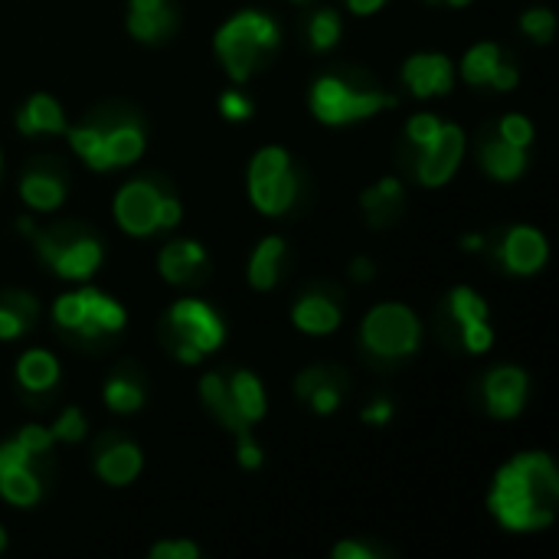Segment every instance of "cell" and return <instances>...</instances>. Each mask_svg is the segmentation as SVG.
I'll use <instances>...</instances> for the list:
<instances>
[{"label": "cell", "mask_w": 559, "mask_h": 559, "mask_svg": "<svg viewBox=\"0 0 559 559\" xmlns=\"http://www.w3.org/2000/svg\"><path fill=\"white\" fill-rule=\"evenodd\" d=\"M557 508L559 472L547 452H521L495 475L488 511L504 531H544L554 524Z\"/></svg>", "instance_id": "1"}, {"label": "cell", "mask_w": 559, "mask_h": 559, "mask_svg": "<svg viewBox=\"0 0 559 559\" xmlns=\"http://www.w3.org/2000/svg\"><path fill=\"white\" fill-rule=\"evenodd\" d=\"M66 138H69V147L82 157V164L98 174L115 170V167H131L134 160H141L147 147L141 115L124 111V108L95 111L92 118L72 128L66 124Z\"/></svg>", "instance_id": "2"}, {"label": "cell", "mask_w": 559, "mask_h": 559, "mask_svg": "<svg viewBox=\"0 0 559 559\" xmlns=\"http://www.w3.org/2000/svg\"><path fill=\"white\" fill-rule=\"evenodd\" d=\"M278 23L262 10H239L216 29V56L233 82L252 79L278 49Z\"/></svg>", "instance_id": "3"}, {"label": "cell", "mask_w": 559, "mask_h": 559, "mask_svg": "<svg viewBox=\"0 0 559 559\" xmlns=\"http://www.w3.org/2000/svg\"><path fill=\"white\" fill-rule=\"evenodd\" d=\"M311 111L321 124L341 128V124H357L383 108H393L396 98L386 95L380 85H364L354 75L344 72H324L311 85Z\"/></svg>", "instance_id": "4"}, {"label": "cell", "mask_w": 559, "mask_h": 559, "mask_svg": "<svg viewBox=\"0 0 559 559\" xmlns=\"http://www.w3.org/2000/svg\"><path fill=\"white\" fill-rule=\"evenodd\" d=\"M52 321L59 334H66L75 344H102L124 331L128 314L111 295L98 288H79L52 301Z\"/></svg>", "instance_id": "5"}, {"label": "cell", "mask_w": 559, "mask_h": 559, "mask_svg": "<svg viewBox=\"0 0 559 559\" xmlns=\"http://www.w3.org/2000/svg\"><path fill=\"white\" fill-rule=\"evenodd\" d=\"M29 239H33L39 259L59 278H69V282H88L105 259L98 236L79 223H56L49 229H33Z\"/></svg>", "instance_id": "6"}, {"label": "cell", "mask_w": 559, "mask_h": 559, "mask_svg": "<svg viewBox=\"0 0 559 559\" xmlns=\"http://www.w3.org/2000/svg\"><path fill=\"white\" fill-rule=\"evenodd\" d=\"M164 328H167L174 357L183 364H200V357L219 350V344L226 341L223 318L200 298H180L167 311Z\"/></svg>", "instance_id": "7"}, {"label": "cell", "mask_w": 559, "mask_h": 559, "mask_svg": "<svg viewBox=\"0 0 559 559\" xmlns=\"http://www.w3.org/2000/svg\"><path fill=\"white\" fill-rule=\"evenodd\" d=\"M249 200L265 216H282L298 200V177L285 147H262L249 160Z\"/></svg>", "instance_id": "8"}, {"label": "cell", "mask_w": 559, "mask_h": 559, "mask_svg": "<svg viewBox=\"0 0 559 559\" xmlns=\"http://www.w3.org/2000/svg\"><path fill=\"white\" fill-rule=\"evenodd\" d=\"M360 341L364 347L380 357V360H403L419 350L423 341V324L406 305H377L364 324H360Z\"/></svg>", "instance_id": "9"}, {"label": "cell", "mask_w": 559, "mask_h": 559, "mask_svg": "<svg viewBox=\"0 0 559 559\" xmlns=\"http://www.w3.org/2000/svg\"><path fill=\"white\" fill-rule=\"evenodd\" d=\"M46 455H33L16 439L0 445V498L13 508H33L43 498L39 462Z\"/></svg>", "instance_id": "10"}, {"label": "cell", "mask_w": 559, "mask_h": 559, "mask_svg": "<svg viewBox=\"0 0 559 559\" xmlns=\"http://www.w3.org/2000/svg\"><path fill=\"white\" fill-rule=\"evenodd\" d=\"M462 157H465V131L459 124L442 121V131L413 154V174L423 187H445L455 177Z\"/></svg>", "instance_id": "11"}, {"label": "cell", "mask_w": 559, "mask_h": 559, "mask_svg": "<svg viewBox=\"0 0 559 559\" xmlns=\"http://www.w3.org/2000/svg\"><path fill=\"white\" fill-rule=\"evenodd\" d=\"M167 190H160L154 180L141 177L124 183L115 193V219L128 236H151L157 233V213H160V200Z\"/></svg>", "instance_id": "12"}, {"label": "cell", "mask_w": 559, "mask_h": 559, "mask_svg": "<svg viewBox=\"0 0 559 559\" xmlns=\"http://www.w3.org/2000/svg\"><path fill=\"white\" fill-rule=\"evenodd\" d=\"M449 311H452V321L459 324V334H462V344L468 354L491 350L495 331L488 324V305L475 288H468V285L452 288L449 292Z\"/></svg>", "instance_id": "13"}, {"label": "cell", "mask_w": 559, "mask_h": 559, "mask_svg": "<svg viewBox=\"0 0 559 559\" xmlns=\"http://www.w3.org/2000/svg\"><path fill=\"white\" fill-rule=\"evenodd\" d=\"M20 197L36 213H52L66 203V174L56 160H33L20 174Z\"/></svg>", "instance_id": "14"}, {"label": "cell", "mask_w": 559, "mask_h": 559, "mask_svg": "<svg viewBox=\"0 0 559 559\" xmlns=\"http://www.w3.org/2000/svg\"><path fill=\"white\" fill-rule=\"evenodd\" d=\"M92 465H95V475H98L105 485H111V488H124V485H131V481L141 475V468H144V455H141V449H138L131 439L105 436V439L95 445V459H92Z\"/></svg>", "instance_id": "15"}, {"label": "cell", "mask_w": 559, "mask_h": 559, "mask_svg": "<svg viewBox=\"0 0 559 559\" xmlns=\"http://www.w3.org/2000/svg\"><path fill=\"white\" fill-rule=\"evenodd\" d=\"M547 239L534 226H514L498 246V262L511 275H537L547 265Z\"/></svg>", "instance_id": "16"}, {"label": "cell", "mask_w": 559, "mask_h": 559, "mask_svg": "<svg viewBox=\"0 0 559 559\" xmlns=\"http://www.w3.org/2000/svg\"><path fill=\"white\" fill-rule=\"evenodd\" d=\"M403 82L409 85V92L416 98H439L449 95L452 82H455V69L452 59L445 52H416L406 59L403 66Z\"/></svg>", "instance_id": "17"}, {"label": "cell", "mask_w": 559, "mask_h": 559, "mask_svg": "<svg viewBox=\"0 0 559 559\" xmlns=\"http://www.w3.org/2000/svg\"><path fill=\"white\" fill-rule=\"evenodd\" d=\"M527 373L521 367H495L485 377V406L495 419H514L527 403Z\"/></svg>", "instance_id": "18"}, {"label": "cell", "mask_w": 559, "mask_h": 559, "mask_svg": "<svg viewBox=\"0 0 559 559\" xmlns=\"http://www.w3.org/2000/svg\"><path fill=\"white\" fill-rule=\"evenodd\" d=\"M295 393L318 413V416H331L347 393V380L341 370L334 367H308L298 380H295Z\"/></svg>", "instance_id": "19"}, {"label": "cell", "mask_w": 559, "mask_h": 559, "mask_svg": "<svg viewBox=\"0 0 559 559\" xmlns=\"http://www.w3.org/2000/svg\"><path fill=\"white\" fill-rule=\"evenodd\" d=\"M206 265H210L206 249L200 242H193V239H174L157 255L160 278L170 282V285H193V282H200Z\"/></svg>", "instance_id": "20"}, {"label": "cell", "mask_w": 559, "mask_h": 559, "mask_svg": "<svg viewBox=\"0 0 559 559\" xmlns=\"http://www.w3.org/2000/svg\"><path fill=\"white\" fill-rule=\"evenodd\" d=\"M177 29L170 0H128V33L138 43H164Z\"/></svg>", "instance_id": "21"}, {"label": "cell", "mask_w": 559, "mask_h": 559, "mask_svg": "<svg viewBox=\"0 0 559 559\" xmlns=\"http://www.w3.org/2000/svg\"><path fill=\"white\" fill-rule=\"evenodd\" d=\"M341 318H344V311H341L337 298H328L324 292H308L292 308L295 328L305 331V334H314V337L334 334L341 328Z\"/></svg>", "instance_id": "22"}, {"label": "cell", "mask_w": 559, "mask_h": 559, "mask_svg": "<svg viewBox=\"0 0 559 559\" xmlns=\"http://www.w3.org/2000/svg\"><path fill=\"white\" fill-rule=\"evenodd\" d=\"M478 160L488 170V177H495V180H518L527 170V160L531 157H527V147H518V144L504 141L498 131H491L481 141Z\"/></svg>", "instance_id": "23"}, {"label": "cell", "mask_w": 559, "mask_h": 559, "mask_svg": "<svg viewBox=\"0 0 559 559\" xmlns=\"http://www.w3.org/2000/svg\"><path fill=\"white\" fill-rule=\"evenodd\" d=\"M16 131L29 134V138L33 134H62L66 131V111L52 95L36 92L16 111Z\"/></svg>", "instance_id": "24"}, {"label": "cell", "mask_w": 559, "mask_h": 559, "mask_svg": "<svg viewBox=\"0 0 559 559\" xmlns=\"http://www.w3.org/2000/svg\"><path fill=\"white\" fill-rule=\"evenodd\" d=\"M200 396H203L206 409L236 436V442L252 436V432H249V423L239 416V409H236V403H233V396H229V386H226V377H223V373H206V377L200 380Z\"/></svg>", "instance_id": "25"}, {"label": "cell", "mask_w": 559, "mask_h": 559, "mask_svg": "<svg viewBox=\"0 0 559 559\" xmlns=\"http://www.w3.org/2000/svg\"><path fill=\"white\" fill-rule=\"evenodd\" d=\"M39 318V301L29 292H0V341L23 337Z\"/></svg>", "instance_id": "26"}, {"label": "cell", "mask_w": 559, "mask_h": 559, "mask_svg": "<svg viewBox=\"0 0 559 559\" xmlns=\"http://www.w3.org/2000/svg\"><path fill=\"white\" fill-rule=\"evenodd\" d=\"M282 265H285V239H278V236H265L255 249H252V255H249V285L255 288V292H269V288H275L278 285V278H282Z\"/></svg>", "instance_id": "27"}, {"label": "cell", "mask_w": 559, "mask_h": 559, "mask_svg": "<svg viewBox=\"0 0 559 559\" xmlns=\"http://www.w3.org/2000/svg\"><path fill=\"white\" fill-rule=\"evenodd\" d=\"M360 203L370 216V226H390L406 206V190L396 177H383L360 197Z\"/></svg>", "instance_id": "28"}, {"label": "cell", "mask_w": 559, "mask_h": 559, "mask_svg": "<svg viewBox=\"0 0 559 559\" xmlns=\"http://www.w3.org/2000/svg\"><path fill=\"white\" fill-rule=\"evenodd\" d=\"M16 383L33 396L49 393L59 383V360L49 350H26L16 360Z\"/></svg>", "instance_id": "29"}, {"label": "cell", "mask_w": 559, "mask_h": 559, "mask_svg": "<svg viewBox=\"0 0 559 559\" xmlns=\"http://www.w3.org/2000/svg\"><path fill=\"white\" fill-rule=\"evenodd\" d=\"M102 396H105V406L111 413H118V416L138 413L144 406V396H147L144 393V377L134 373V370H118V373L108 377Z\"/></svg>", "instance_id": "30"}, {"label": "cell", "mask_w": 559, "mask_h": 559, "mask_svg": "<svg viewBox=\"0 0 559 559\" xmlns=\"http://www.w3.org/2000/svg\"><path fill=\"white\" fill-rule=\"evenodd\" d=\"M226 386H229V396H233V403H236L239 416H242L249 426H252V423H259V419L265 416L269 403H265V390H262V383H259V377H255V373H249V370H236L233 377H226Z\"/></svg>", "instance_id": "31"}, {"label": "cell", "mask_w": 559, "mask_h": 559, "mask_svg": "<svg viewBox=\"0 0 559 559\" xmlns=\"http://www.w3.org/2000/svg\"><path fill=\"white\" fill-rule=\"evenodd\" d=\"M501 46L498 43H478V46H472L468 52H465V59H462V79L468 82V85H475V88H481V85H488L491 82V75H495V69L501 66Z\"/></svg>", "instance_id": "32"}, {"label": "cell", "mask_w": 559, "mask_h": 559, "mask_svg": "<svg viewBox=\"0 0 559 559\" xmlns=\"http://www.w3.org/2000/svg\"><path fill=\"white\" fill-rule=\"evenodd\" d=\"M337 39H341V13L331 10V7L314 10V13L308 16V43H311V49L324 52V49H331Z\"/></svg>", "instance_id": "33"}, {"label": "cell", "mask_w": 559, "mask_h": 559, "mask_svg": "<svg viewBox=\"0 0 559 559\" xmlns=\"http://www.w3.org/2000/svg\"><path fill=\"white\" fill-rule=\"evenodd\" d=\"M521 29H524L534 43H550L554 33H557V13L547 10V7H531V10L521 16Z\"/></svg>", "instance_id": "34"}, {"label": "cell", "mask_w": 559, "mask_h": 559, "mask_svg": "<svg viewBox=\"0 0 559 559\" xmlns=\"http://www.w3.org/2000/svg\"><path fill=\"white\" fill-rule=\"evenodd\" d=\"M439 131H442V118H439V115H432V111L413 115V118L406 121V141H409L413 154H416L419 147H426Z\"/></svg>", "instance_id": "35"}, {"label": "cell", "mask_w": 559, "mask_h": 559, "mask_svg": "<svg viewBox=\"0 0 559 559\" xmlns=\"http://www.w3.org/2000/svg\"><path fill=\"white\" fill-rule=\"evenodd\" d=\"M49 432H52V439H56V442H82V439H85V432H88L85 413H82L79 406L62 409Z\"/></svg>", "instance_id": "36"}, {"label": "cell", "mask_w": 559, "mask_h": 559, "mask_svg": "<svg viewBox=\"0 0 559 559\" xmlns=\"http://www.w3.org/2000/svg\"><path fill=\"white\" fill-rule=\"evenodd\" d=\"M495 131H498L504 141L518 144V147H527V151H531V144H534V124H531L527 115H504V118L498 121Z\"/></svg>", "instance_id": "37"}, {"label": "cell", "mask_w": 559, "mask_h": 559, "mask_svg": "<svg viewBox=\"0 0 559 559\" xmlns=\"http://www.w3.org/2000/svg\"><path fill=\"white\" fill-rule=\"evenodd\" d=\"M252 98L246 95V92H239V88H226L223 95H219V115L226 118V121H249L252 118Z\"/></svg>", "instance_id": "38"}, {"label": "cell", "mask_w": 559, "mask_h": 559, "mask_svg": "<svg viewBox=\"0 0 559 559\" xmlns=\"http://www.w3.org/2000/svg\"><path fill=\"white\" fill-rule=\"evenodd\" d=\"M13 439H16L23 449H29L33 455H49V449L56 445L52 432H49V429H43V426H23Z\"/></svg>", "instance_id": "39"}, {"label": "cell", "mask_w": 559, "mask_h": 559, "mask_svg": "<svg viewBox=\"0 0 559 559\" xmlns=\"http://www.w3.org/2000/svg\"><path fill=\"white\" fill-rule=\"evenodd\" d=\"M200 547L193 540H160L151 547V559H197Z\"/></svg>", "instance_id": "40"}, {"label": "cell", "mask_w": 559, "mask_h": 559, "mask_svg": "<svg viewBox=\"0 0 559 559\" xmlns=\"http://www.w3.org/2000/svg\"><path fill=\"white\" fill-rule=\"evenodd\" d=\"M383 554L380 547H370V544H360V540H344L334 547V559H377Z\"/></svg>", "instance_id": "41"}, {"label": "cell", "mask_w": 559, "mask_h": 559, "mask_svg": "<svg viewBox=\"0 0 559 559\" xmlns=\"http://www.w3.org/2000/svg\"><path fill=\"white\" fill-rule=\"evenodd\" d=\"M183 216V206L174 193H164L160 200V213H157V229H174Z\"/></svg>", "instance_id": "42"}, {"label": "cell", "mask_w": 559, "mask_h": 559, "mask_svg": "<svg viewBox=\"0 0 559 559\" xmlns=\"http://www.w3.org/2000/svg\"><path fill=\"white\" fill-rule=\"evenodd\" d=\"M518 79H521L518 66L501 59V66L495 69V75H491V82H488V85H491L495 92H511V88H518Z\"/></svg>", "instance_id": "43"}, {"label": "cell", "mask_w": 559, "mask_h": 559, "mask_svg": "<svg viewBox=\"0 0 559 559\" xmlns=\"http://www.w3.org/2000/svg\"><path fill=\"white\" fill-rule=\"evenodd\" d=\"M390 419H393V403L390 400H373L364 409V423H370V426H386Z\"/></svg>", "instance_id": "44"}, {"label": "cell", "mask_w": 559, "mask_h": 559, "mask_svg": "<svg viewBox=\"0 0 559 559\" xmlns=\"http://www.w3.org/2000/svg\"><path fill=\"white\" fill-rule=\"evenodd\" d=\"M236 455H239V465H242V468H259V465H262V449L252 442V436L236 442Z\"/></svg>", "instance_id": "45"}, {"label": "cell", "mask_w": 559, "mask_h": 559, "mask_svg": "<svg viewBox=\"0 0 559 559\" xmlns=\"http://www.w3.org/2000/svg\"><path fill=\"white\" fill-rule=\"evenodd\" d=\"M350 278H354V282H373V278H377V262L367 259V255L354 259V262H350Z\"/></svg>", "instance_id": "46"}, {"label": "cell", "mask_w": 559, "mask_h": 559, "mask_svg": "<svg viewBox=\"0 0 559 559\" xmlns=\"http://www.w3.org/2000/svg\"><path fill=\"white\" fill-rule=\"evenodd\" d=\"M383 3H386V0H347V7H350L357 16H370V13H377Z\"/></svg>", "instance_id": "47"}, {"label": "cell", "mask_w": 559, "mask_h": 559, "mask_svg": "<svg viewBox=\"0 0 559 559\" xmlns=\"http://www.w3.org/2000/svg\"><path fill=\"white\" fill-rule=\"evenodd\" d=\"M462 242H465V249H468V252H478V249H485V236H478V233H475V236H465Z\"/></svg>", "instance_id": "48"}, {"label": "cell", "mask_w": 559, "mask_h": 559, "mask_svg": "<svg viewBox=\"0 0 559 559\" xmlns=\"http://www.w3.org/2000/svg\"><path fill=\"white\" fill-rule=\"evenodd\" d=\"M7 550V534H3V527H0V554Z\"/></svg>", "instance_id": "49"}, {"label": "cell", "mask_w": 559, "mask_h": 559, "mask_svg": "<svg viewBox=\"0 0 559 559\" xmlns=\"http://www.w3.org/2000/svg\"><path fill=\"white\" fill-rule=\"evenodd\" d=\"M445 3H452V7H465V3H472V0H445Z\"/></svg>", "instance_id": "50"}, {"label": "cell", "mask_w": 559, "mask_h": 559, "mask_svg": "<svg viewBox=\"0 0 559 559\" xmlns=\"http://www.w3.org/2000/svg\"><path fill=\"white\" fill-rule=\"evenodd\" d=\"M0 167H3V154H0Z\"/></svg>", "instance_id": "51"}, {"label": "cell", "mask_w": 559, "mask_h": 559, "mask_svg": "<svg viewBox=\"0 0 559 559\" xmlns=\"http://www.w3.org/2000/svg\"><path fill=\"white\" fill-rule=\"evenodd\" d=\"M295 3H305V0H295Z\"/></svg>", "instance_id": "52"}]
</instances>
